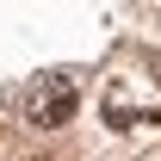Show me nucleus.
Returning <instances> with one entry per match:
<instances>
[{"label": "nucleus", "mask_w": 161, "mask_h": 161, "mask_svg": "<svg viewBox=\"0 0 161 161\" xmlns=\"http://www.w3.org/2000/svg\"><path fill=\"white\" fill-rule=\"evenodd\" d=\"M75 105H80V87L68 75H37L25 87V124H37V130H62L75 118Z\"/></svg>", "instance_id": "f257e3e1"}]
</instances>
